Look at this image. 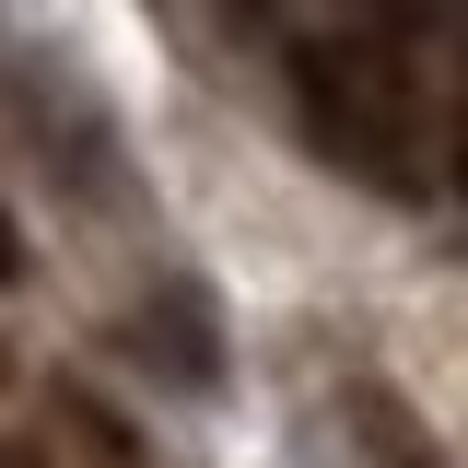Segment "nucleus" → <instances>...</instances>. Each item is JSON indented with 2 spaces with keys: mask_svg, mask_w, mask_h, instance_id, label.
I'll list each match as a JSON object with an SVG mask.
<instances>
[{
  "mask_svg": "<svg viewBox=\"0 0 468 468\" xmlns=\"http://www.w3.org/2000/svg\"><path fill=\"white\" fill-rule=\"evenodd\" d=\"M223 24H246V36H258V24H282V0H223Z\"/></svg>",
  "mask_w": 468,
  "mask_h": 468,
  "instance_id": "obj_4",
  "label": "nucleus"
},
{
  "mask_svg": "<svg viewBox=\"0 0 468 468\" xmlns=\"http://www.w3.org/2000/svg\"><path fill=\"white\" fill-rule=\"evenodd\" d=\"M457 187H468V48H457Z\"/></svg>",
  "mask_w": 468,
  "mask_h": 468,
  "instance_id": "obj_3",
  "label": "nucleus"
},
{
  "mask_svg": "<svg viewBox=\"0 0 468 468\" xmlns=\"http://www.w3.org/2000/svg\"><path fill=\"white\" fill-rule=\"evenodd\" d=\"M351 433L375 445V468H457V457H445V445H433V433H421L399 399H387V387H351Z\"/></svg>",
  "mask_w": 468,
  "mask_h": 468,
  "instance_id": "obj_2",
  "label": "nucleus"
},
{
  "mask_svg": "<svg viewBox=\"0 0 468 468\" xmlns=\"http://www.w3.org/2000/svg\"><path fill=\"white\" fill-rule=\"evenodd\" d=\"M0 282H24V234H12V211H0Z\"/></svg>",
  "mask_w": 468,
  "mask_h": 468,
  "instance_id": "obj_5",
  "label": "nucleus"
},
{
  "mask_svg": "<svg viewBox=\"0 0 468 468\" xmlns=\"http://www.w3.org/2000/svg\"><path fill=\"white\" fill-rule=\"evenodd\" d=\"M292 106H304V141L351 165L363 187H421V117H410V58L399 36L375 24H340V36H304L292 48Z\"/></svg>",
  "mask_w": 468,
  "mask_h": 468,
  "instance_id": "obj_1",
  "label": "nucleus"
}]
</instances>
